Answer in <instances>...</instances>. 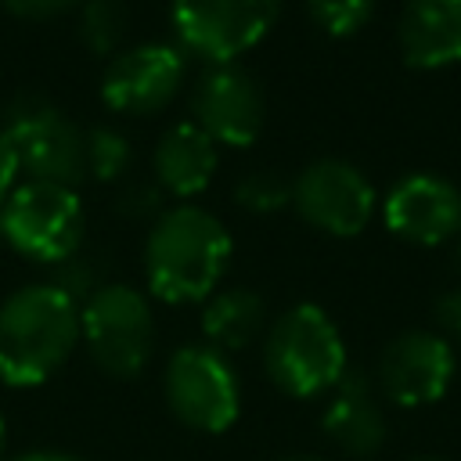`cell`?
I'll return each mask as SVG.
<instances>
[{"label":"cell","mask_w":461,"mask_h":461,"mask_svg":"<svg viewBox=\"0 0 461 461\" xmlns=\"http://www.w3.org/2000/svg\"><path fill=\"white\" fill-rule=\"evenodd\" d=\"M234 256L230 230L202 205L180 202L155 216L144 238V281L158 303L191 306L205 303Z\"/></svg>","instance_id":"cell-1"},{"label":"cell","mask_w":461,"mask_h":461,"mask_svg":"<svg viewBox=\"0 0 461 461\" xmlns=\"http://www.w3.org/2000/svg\"><path fill=\"white\" fill-rule=\"evenodd\" d=\"M79 346V303L54 281L14 288L0 303V382L43 385Z\"/></svg>","instance_id":"cell-2"},{"label":"cell","mask_w":461,"mask_h":461,"mask_svg":"<svg viewBox=\"0 0 461 461\" xmlns=\"http://www.w3.org/2000/svg\"><path fill=\"white\" fill-rule=\"evenodd\" d=\"M263 367L285 396L310 400L335 389L346 375V342L317 303H299L267 328Z\"/></svg>","instance_id":"cell-3"},{"label":"cell","mask_w":461,"mask_h":461,"mask_svg":"<svg viewBox=\"0 0 461 461\" xmlns=\"http://www.w3.org/2000/svg\"><path fill=\"white\" fill-rule=\"evenodd\" d=\"M79 342L112 378H137L155 349V317L140 288L104 281L79 306Z\"/></svg>","instance_id":"cell-4"},{"label":"cell","mask_w":461,"mask_h":461,"mask_svg":"<svg viewBox=\"0 0 461 461\" xmlns=\"http://www.w3.org/2000/svg\"><path fill=\"white\" fill-rule=\"evenodd\" d=\"M86 212L76 187L25 180L0 209V238L25 259L58 267L83 249Z\"/></svg>","instance_id":"cell-5"},{"label":"cell","mask_w":461,"mask_h":461,"mask_svg":"<svg viewBox=\"0 0 461 461\" xmlns=\"http://www.w3.org/2000/svg\"><path fill=\"white\" fill-rule=\"evenodd\" d=\"M162 393L173 418L194 432L220 436L241 414V382L227 353L187 342L169 353L162 371Z\"/></svg>","instance_id":"cell-6"},{"label":"cell","mask_w":461,"mask_h":461,"mask_svg":"<svg viewBox=\"0 0 461 461\" xmlns=\"http://www.w3.org/2000/svg\"><path fill=\"white\" fill-rule=\"evenodd\" d=\"M0 130L11 140L18 166L22 173H29V180L61 187H76L79 180H86V133L47 97H14Z\"/></svg>","instance_id":"cell-7"},{"label":"cell","mask_w":461,"mask_h":461,"mask_svg":"<svg viewBox=\"0 0 461 461\" xmlns=\"http://www.w3.org/2000/svg\"><path fill=\"white\" fill-rule=\"evenodd\" d=\"M281 0H169L176 47L205 65H234L277 25Z\"/></svg>","instance_id":"cell-8"},{"label":"cell","mask_w":461,"mask_h":461,"mask_svg":"<svg viewBox=\"0 0 461 461\" xmlns=\"http://www.w3.org/2000/svg\"><path fill=\"white\" fill-rule=\"evenodd\" d=\"M375 202L371 180L346 158H317L292 180L295 212L331 238H357L371 223Z\"/></svg>","instance_id":"cell-9"},{"label":"cell","mask_w":461,"mask_h":461,"mask_svg":"<svg viewBox=\"0 0 461 461\" xmlns=\"http://www.w3.org/2000/svg\"><path fill=\"white\" fill-rule=\"evenodd\" d=\"M187 79V54L173 43H137L119 50L101 76V101L115 115H158Z\"/></svg>","instance_id":"cell-10"},{"label":"cell","mask_w":461,"mask_h":461,"mask_svg":"<svg viewBox=\"0 0 461 461\" xmlns=\"http://www.w3.org/2000/svg\"><path fill=\"white\" fill-rule=\"evenodd\" d=\"M191 122L216 148H249L267 122L263 86L238 65H209L191 90Z\"/></svg>","instance_id":"cell-11"},{"label":"cell","mask_w":461,"mask_h":461,"mask_svg":"<svg viewBox=\"0 0 461 461\" xmlns=\"http://www.w3.org/2000/svg\"><path fill=\"white\" fill-rule=\"evenodd\" d=\"M454 378V346L439 331H400L378 357L375 382L400 407L436 403Z\"/></svg>","instance_id":"cell-12"},{"label":"cell","mask_w":461,"mask_h":461,"mask_svg":"<svg viewBox=\"0 0 461 461\" xmlns=\"http://www.w3.org/2000/svg\"><path fill=\"white\" fill-rule=\"evenodd\" d=\"M382 220L411 245H443L461 230V191L436 173H411L389 187Z\"/></svg>","instance_id":"cell-13"},{"label":"cell","mask_w":461,"mask_h":461,"mask_svg":"<svg viewBox=\"0 0 461 461\" xmlns=\"http://www.w3.org/2000/svg\"><path fill=\"white\" fill-rule=\"evenodd\" d=\"M321 429L349 457H371V454L382 450V443L389 436V425H385V414L375 400V385L364 371L346 367V375L331 389Z\"/></svg>","instance_id":"cell-14"},{"label":"cell","mask_w":461,"mask_h":461,"mask_svg":"<svg viewBox=\"0 0 461 461\" xmlns=\"http://www.w3.org/2000/svg\"><path fill=\"white\" fill-rule=\"evenodd\" d=\"M396 40L411 68H443L461 61V0H407Z\"/></svg>","instance_id":"cell-15"},{"label":"cell","mask_w":461,"mask_h":461,"mask_svg":"<svg viewBox=\"0 0 461 461\" xmlns=\"http://www.w3.org/2000/svg\"><path fill=\"white\" fill-rule=\"evenodd\" d=\"M220 169V148L187 119L169 126L151 151V176L162 194L194 198L202 194Z\"/></svg>","instance_id":"cell-16"},{"label":"cell","mask_w":461,"mask_h":461,"mask_svg":"<svg viewBox=\"0 0 461 461\" xmlns=\"http://www.w3.org/2000/svg\"><path fill=\"white\" fill-rule=\"evenodd\" d=\"M267 331V303L252 288H216L202 306L205 346L220 353L249 349Z\"/></svg>","instance_id":"cell-17"},{"label":"cell","mask_w":461,"mask_h":461,"mask_svg":"<svg viewBox=\"0 0 461 461\" xmlns=\"http://www.w3.org/2000/svg\"><path fill=\"white\" fill-rule=\"evenodd\" d=\"M76 18H79V40L86 50L101 58H115L122 50V40L130 29L126 0H83L76 7Z\"/></svg>","instance_id":"cell-18"},{"label":"cell","mask_w":461,"mask_h":461,"mask_svg":"<svg viewBox=\"0 0 461 461\" xmlns=\"http://www.w3.org/2000/svg\"><path fill=\"white\" fill-rule=\"evenodd\" d=\"M133 166V144L115 126H90L86 130V176L97 184H115Z\"/></svg>","instance_id":"cell-19"},{"label":"cell","mask_w":461,"mask_h":461,"mask_svg":"<svg viewBox=\"0 0 461 461\" xmlns=\"http://www.w3.org/2000/svg\"><path fill=\"white\" fill-rule=\"evenodd\" d=\"M234 202L238 209L256 212V216L281 212L285 205H292V180L281 169H249L234 184Z\"/></svg>","instance_id":"cell-20"},{"label":"cell","mask_w":461,"mask_h":461,"mask_svg":"<svg viewBox=\"0 0 461 461\" xmlns=\"http://www.w3.org/2000/svg\"><path fill=\"white\" fill-rule=\"evenodd\" d=\"M306 11L328 36H353L371 22L375 0H306Z\"/></svg>","instance_id":"cell-21"},{"label":"cell","mask_w":461,"mask_h":461,"mask_svg":"<svg viewBox=\"0 0 461 461\" xmlns=\"http://www.w3.org/2000/svg\"><path fill=\"white\" fill-rule=\"evenodd\" d=\"M54 285L83 306L104 281H101V267H97V259H94V256H83V249H79L76 256H68L65 263L54 267Z\"/></svg>","instance_id":"cell-22"},{"label":"cell","mask_w":461,"mask_h":461,"mask_svg":"<svg viewBox=\"0 0 461 461\" xmlns=\"http://www.w3.org/2000/svg\"><path fill=\"white\" fill-rule=\"evenodd\" d=\"M162 191H158V184L151 180V184H130L122 194H119V202H115V209L122 212V216H133V220H144V216H158L162 212Z\"/></svg>","instance_id":"cell-23"},{"label":"cell","mask_w":461,"mask_h":461,"mask_svg":"<svg viewBox=\"0 0 461 461\" xmlns=\"http://www.w3.org/2000/svg\"><path fill=\"white\" fill-rule=\"evenodd\" d=\"M0 4H4V11H11L22 22H50V18L76 11L83 0H0Z\"/></svg>","instance_id":"cell-24"},{"label":"cell","mask_w":461,"mask_h":461,"mask_svg":"<svg viewBox=\"0 0 461 461\" xmlns=\"http://www.w3.org/2000/svg\"><path fill=\"white\" fill-rule=\"evenodd\" d=\"M432 317H436V328L447 342H461V288L443 292L432 306Z\"/></svg>","instance_id":"cell-25"},{"label":"cell","mask_w":461,"mask_h":461,"mask_svg":"<svg viewBox=\"0 0 461 461\" xmlns=\"http://www.w3.org/2000/svg\"><path fill=\"white\" fill-rule=\"evenodd\" d=\"M18 173H22L18 155H14L11 140H7L4 130H0V209H4V202L11 198V191L18 187Z\"/></svg>","instance_id":"cell-26"},{"label":"cell","mask_w":461,"mask_h":461,"mask_svg":"<svg viewBox=\"0 0 461 461\" xmlns=\"http://www.w3.org/2000/svg\"><path fill=\"white\" fill-rule=\"evenodd\" d=\"M14 461H83V457H76L68 450H29V454H22Z\"/></svg>","instance_id":"cell-27"},{"label":"cell","mask_w":461,"mask_h":461,"mask_svg":"<svg viewBox=\"0 0 461 461\" xmlns=\"http://www.w3.org/2000/svg\"><path fill=\"white\" fill-rule=\"evenodd\" d=\"M4 447H7V421H4V411H0V461H4Z\"/></svg>","instance_id":"cell-28"},{"label":"cell","mask_w":461,"mask_h":461,"mask_svg":"<svg viewBox=\"0 0 461 461\" xmlns=\"http://www.w3.org/2000/svg\"><path fill=\"white\" fill-rule=\"evenodd\" d=\"M281 461H321V457H310V454H295V457H281Z\"/></svg>","instance_id":"cell-29"},{"label":"cell","mask_w":461,"mask_h":461,"mask_svg":"<svg viewBox=\"0 0 461 461\" xmlns=\"http://www.w3.org/2000/svg\"><path fill=\"white\" fill-rule=\"evenodd\" d=\"M454 259H457V270H461V249H457V256H454Z\"/></svg>","instance_id":"cell-30"},{"label":"cell","mask_w":461,"mask_h":461,"mask_svg":"<svg viewBox=\"0 0 461 461\" xmlns=\"http://www.w3.org/2000/svg\"><path fill=\"white\" fill-rule=\"evenodd\" d=\"M421 461H436V457H421Z\"/></svg>","instance_id":"cell-31"}]
</instances>
